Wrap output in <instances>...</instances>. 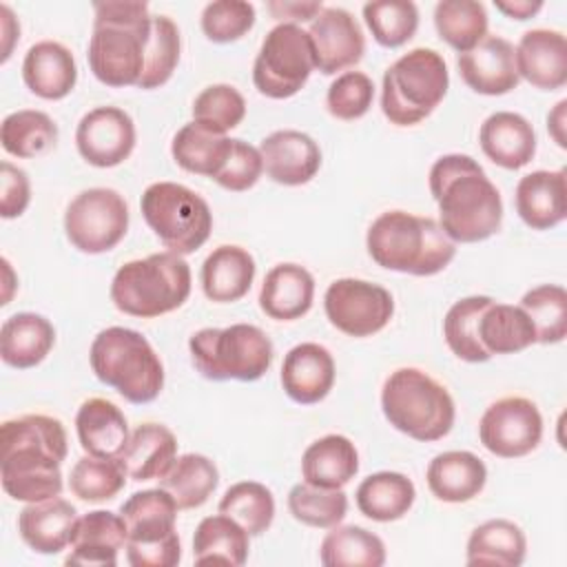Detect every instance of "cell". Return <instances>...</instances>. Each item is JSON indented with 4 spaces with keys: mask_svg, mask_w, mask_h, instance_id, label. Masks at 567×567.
Returning a JSON list of instances; mask_svg holds the SVG:
<instances>
[{
    "mask_svg": "<svg viewBox=\"0 0 567 567\" xmlns=\"http://www.w3.org/2000/svg\"><path fill=\"white\" fill-rule=\"evenodd\" d=\"M66 430L49 414H22L0 425V481L7 496L35 503L62 494Z\"/></svg>",
    "mask_w": 567,
    "mask_h": 567,
    "instance_id": "6da1fadb",
    "label": "cell"
},
{
    "mask_svg": "<svg viewBox=\"0 0 567 567\" xmlns=\"http://www.w3.org/2000/svg\"><path fill=\"white\" fill-rule=\"evenodd\" d=\"M427 184L439 206V224L454 244L485 241L501 230V193L472 155H441L430 168Z\"/></svg>",
    "mask_w": 567,
    "mask_h": 567,
    "instance_id": "7a4b0ae2",
    "label": "cell"
},
{
    "mask_svg": "<svg viewBox=\"0 0 567 567\" xmlns=\"http://www.w3.org/2000/svg\"><path fill=\"white\" fill-rule=\"evenodd\" d=\"M151 20L146 2L109 0L93 4L86 60L97 82L113 89L137 86L146 64Z\"/></svg>",
    "mask_w": 567,
    "mask_h": 567,
    "instance_id": "3957f363",
    "label": "cell"
},
{
    "mask_svg": "<svg viewBox=\"0 0 567 567\" xmlns=\"http://www.w3.org/2000/svg\"><path fill=\"white\" fill-rule=\"evenodd\" d=\"M365 248L377 266L414 277L439 275L456 255L436 219L408 210L381 213L368 228Z\"/></svg>",
    "mask_w": 567,
    "mask_h": 567,
    "instance_id": "277c9868",
    "label": "cell"
},
{
    "mask_svg": "<svg viewBox=\"0 0 567 567\" xmlns=\"http://www.w3.org/2000/svg\"><path fill=\"white\" fill-rule=\"evenodd\" d=\"M89 363L97 381L128 403H151L164 390V363L151 341L133 328L100 330L91 341Z\"/></svg>",
    "mask_w": 567,
    "mask_h": 567,
    "instance_id": "5b68a950",
    "label": "cell"
},
{
    "mask_svg": "<svg viewBox=\"0 0 567 567\" xmlns=\"http://www.w3.org/2000/svg\"><path fill=\"white\" fill-rule=\"evenodd\" d=\"M193 288L190 266L171 250L131 259L117 268L111 281L113 306L131 317L155 319L184 306Z\"/></svg>",
    "mask_w": 567,
    "mask_h": 567,
    "instance_id": "8992f818",
    "label": "cell"
},
{
    "mask_svg": "<svg viewBox=\"0 0 567 567\" xmlns=\"http://www.w3.org/2000/svg\"><path fill=\"white\" fill-rule=\"evenodd\" d=\"M381 410L394 430L421 443L447 436L456 419L447 388L419 368H396L385 377Z\"/></svg>",
    "mask_w": 567,
    "mask_h": 567,
    "instance_id": "52a82bcc",
    "label": "cell"
},
{
    "mask_svg": "<svg viewBox=\"0 0 567 567\" xmlns=\"http://www.w3.org/2000/svg\"><path fill=\"white\" fill-rule=\"evenodd\" d=\"M447 89L450 71L443 55L434 49L416 47L385 69L381 111L394 126H414L432 115Z\"/></svg>",
    "mask_w": 567,
    "mask_h": 567,
    "instance_id": "ba28073f",
    "label": "cell"
},
{
    "mask_svg": "<svg viewBox=\"0 0 567 567\" xmlns=\"http://www.w3.org/2000/svg\"><path fill=\"white\" fill-rule=\"evenodd\" d=\"M195 370L210 381H257L272 363L270 337L252 323L202 328L188 339Z\"/></svg>",
    "mask_w": 567,
    "mask_h": 567,
    "instance_id": "9c48e42d",
    "label": "cell"
},
{
    "mask_svg": "<svg viewBox=\"0 0 567 567\" xmlns=\"http://www.w3.org/2000/svg\"><path fill=\"white\" fill-rule=\"evenodd\" d=\"M177 503L164 487L131 494L120 514L126 523V563L131 567H175L182 560Z\"/></svg>",
    "mask_w": 567,
    "mask_h": 567,
    "instance_id": "30bf717a",
    "label": "cell"
},
{
    "mask_svg": "<svg viewBox=\"0 0 567 567\" xmlns=\"http://www.w3.org/2000/svg\"><path fill=\"white\" fill-rule=\"evenodd\" d=\"M140 210L164 248L182 257L202 248L213 230L208 202L177 182L148 184Z\"/></svg>",
    "mask_w": 567,
    "mask_h": 567,
    "instance_id": "8fae6325",
    "label": "cell"
},
{
    "mask_svg": "<svg viewBox=\"0 0 567 567\" xmlns=\"http://www.w3.org/2000/svg\"><path fill=\"white\" fill-rule=\"evenodd\" d=\"M312 71L308 31L299 24H277L261 40L252 64V84L270 100H288L306 86Z\"/></svg>",
    "mask_w": 567,
    "mask_h": 567,
    "instance_id": "7c38bea8",
    "label": "cell"
},
{
    "mask_svg": "<svg viewBox=\"0 0 567 567\" xmlns=\"http://www.w3.org/2000/svg\"><path fill=\"white\" fill-rule=\"evenodd\" d=\"M128 230L126 199L106 186L80 190L64 210V233L84 255L113 250Z\"/></svg>",
    "mask_w": 567,
    "mask_h": 567,
    "instance_id": "4fadbf2b",
    "label": "cell"
},
{
    "mask_svg": "<svg viewBox=\"0 0 567 567\" xmlns=\"http://www.w3.org/2000/svg\"><path fill=\"white\" fill-rule=\"evenodd\" d=\"M323 310L339 332L363 339L381 332L390 323L394 299L390 290L379 284L341 277L326 288Z\"/></svg>",
    "mask_w": 567,
    "mask_h": 567,
    "instance_id": "5bb4252c",
    "label": "cell"
},
{
    "mask_svg": "<svg viewBox=\"0 0 567 567\" xmlns=\"http://www.w3.org/2000/svg\"><path fill=\"white\" fill-rule=\"evenodd\" d=\"M478 439L494 456H527L543 439L538 405L525 396H503L494 401L478 421Z\"/></svg>",
    "mask_w": 567,
    "mask_h": 567,
    "instance_id": "9a60e30c",
    "label": "cell"
},
{
    "mask_svg": "<svg viewBox=\"0 0 567 567\" xmlns=\"http://www.w3.org/2000/svg\"><path fill=\"white\" fill-rule=\"evenodd\" d=\"M135 122L117 106H95L82 115L75 128V146L84 162L95 168H113L135 148Z\"/></svg>",
    "mask_w": 567,
    "mask_h": 567,
    "instance_id": "2e32d148",
    "label": "cell"
},
{
    "mask_svg": "<svg viewBox=\"0 0 567 567\" xmlns=\"http://www.w3.org/2000/svg\"><path fill=\"white\" fill-rule=\"evenodd\" d=\"M315 69L323 75L354 66L365 53V38L357 18L341 7H323L308 29Z\"/></svg>",
    "mask_w": 567,
    "mask_h": 567,
    "instance_id": "e0dca14e",
    "label": "cell"
},
{
    "mask_svg": "<svg viewBox=\"0 0 567 567\" xmlns=\"http://www.w3.org/2000/svg\"><path fill=\"white\" fill-rule=\"evenodd\" d=\"M463 82L481 95H505L520 82L514 44L501 35H485L476 47L456 58Z\"/></svg>",
    "mask_w": 567,
    "mask_h": 567,
    "instance_id": "ac0fdd59",
    "label": "cell"
},
{
    "mask_svg": "<svg viewBox=\"0 0 567 567\" xmlns=\"http://www.w3.org/2000/svg\"><path fill=\"white\" fill-rule=\"evenodd\" d=\"M264 173L281 186L308 184L321 168L319 144L301 131L281 128L266 135L259 144Z\"/></svg>",
    "mask_w": 567,
    "mask_h": 567,
    "instance_id": "d6986e66",
    "label": "cell"
},
{
    "mask_svg": "<svg viewBox=\"0 0 567 567\" xmlns=\"http://www.w3.org/2000/svg\"><path fill=\"white\" fill-rule=\"evenodd\" d=\"M337 368L330 350L315 341L292 346L281 363V388L299 405L323 401L334 385Z\"/></svg>",
    "mask_w": 567,
    "mask_h": 567,
    "instance_id": "ffe728a7",
    "label": "cell"
},
{
    "mask_svg": "<svg viewBox=\"0 0 567 567\" xmlns=\"http://www.w3.org/2000/svg\"><path fill=\"white\" fill-rule=\"evenodd\" d=\"M518 78L540 91H556L567 84V40L556 29L525 31L514 47Z\"/></svg>",
    "mask_w": 567,
    "mask_h": 567,
    "instance_id": "44dd1931",
    "label": "cell"
},
{
    "mask_svg": "<svg viewBox=\"0 0 567 567\" xmlns=\"http://www.w3.org/2000/svg\"><path fill=\"white\" fill-rule=\"evenodd\" d=\"M126 545V523L122 514L93 509L78 518L66 565L115 567L117 554Z\"/></svg>",
    "mask_w": 567,
    "mask_h": 567,
    "instance_id": "7402d4cb",
    "label": "cell"
},
{
    "mask_svg": "<svg viewBox=\"0 0 567 567\" xmlns=\"http://www.w3.org/2000/svg\"><path fill=\"white\" fill-rule=\"evenodd\" d=\"M78 509L60 496L27 503L18 514V532L29 549L35 554H60L71 545Z\"/></svg>",
    "mask_w": 567,
    "mask_h": 567,
    "instance_id": "603a6c76",
    "label": "cell"
},
{
    "mask_svg": "<svg viewBox=\"0 0 567 567\" xmlns=\"http://www.w3.org/2000/svg\"><path fill=\"white\" fill-rule=\"evenodd\" d=\"M478 144L485 157L505 171H518L536 155L534 126L514 111L487 115L478 128Z\"/></svg>",
    "mask_w": 567,
    "mask_h": 567,
    "instance_id": "cb8c5ba5",
    "label": "cell"
},
{
    "mask_svg": "<svg viewBox=\"0 0 567 567\" xmlns=\"http://www.w3.org/2000/svg\"><path fill=\"white\" fill-rule=\"evenodd\" d=\"M516 213L532 230H549L567 217L565 168L532 171L523 175L514 193Z\"/></svg>",
    "mask_w": 567,
    "mask_h": 567,
    "instance_id": "d4e9b609",
    "label": "cell"
},
{
    "mask_svg": "<svg viewBox=\"0 0 567 567\" xmlns=\"http://www.w3.org/2000/svg\"><path fill=\"white\" fill-rule=\"evenodd\" d=\"M22 80L42 100L66 97L78 82V64L71 49L55 40L31 44L22 60Z\"/></svg>",
    "mask_w": 567,
    "mask_h": 567,
    "instance_id": "484cf974",
    "label": "cell"
},
{
    "mask_svg": "<svg viewBox=\"0 0 567 567\" xmlns=\"http://www.w3.org/2000/svg\"><path fill=\"white\" fill-rule=\"evenodd\" d=\"M315 301V277L299 264L272 266L259 290V308L275 321L301 319Z\"/></svg>",
    "mask_w": 567,
    "mask_h": 567,
    "instance_id": "4316f807",
    "label": "cell"
},
{
    "mask_svg": "<svg viewBox=\"0 0 567 567\" xmlns=\"http://www.w3.org/2000/svg\"><path fill=\"white\" fill-rule=\"evenodd\" d=\"M425 481L434 498L443 503H467L483 492L487 467L474 452L447 450L427 463Z\"/></svg>",
    "mask_w": 567,
    "mask_h": 567,
    "instance_id": "83f0119b",
    "label": "cell"
},
{
    "mask_svg": "<svg viewBox=\"0 0 567 567\" xmlns=\"http://www.w3.org/2000/svg\"><path fill=\"white\" fill-rule=\"evenodd\" d=\"M75 432L80 447L100 458H117L131 436L124 412L102 396H91L78 408Z\"/></svg>",
    "mask_w": 567,
    "mask_h": 567,
    "instance_id": "f1b7e54d",
    "label": "cell"
},
{
    "mask_svg": "<svg viewBox=\"0 0 567 567\" xmlns=\"http://www.w3.org/2000/svg\"><path fill=\"white\" fill-rule=\"evenodd\" d=\"M255 272V259L246 248L221 244L202 264V290L215 303H233L248 295Z\"/></svg>",
    "mask_w": 567,
    "mask_h": 567,
    "instance_id": "f546056e",
    "label": "cell"
},
{
    "mask_svg": "<svg viewBox=\"0 0 567 567\" xmlns=\"http://www.w3.org/2000/svg\"><path fill=\"white\" fill-rule=\"evenodd\" d=\"M177 458V439L162 423L137 425L117 461L131 481H159Z\"/></svg>",
    "mask_w": 567,
    "mask_h": 567,
    "instance_id": "4dcf8cb0",
    "label": "cell"
},
{
    "mask_svg": "<svg viewBox=\"0 0 567 567\" xmlns=\"http://www.w3.org/2000/svg\"><path fill=\"white\" fill-rule=\"evenodd\" d=\"M55 346L53 323L38 312H16L0 328V357L9 368L29 370Z\"/></svg>",
    "mask_w": 567,
    "mask_h": 567,
    "instance_id": "1f68e13d",
    "label": "cell"
},
{
    "mask_svg": "<svg viewBox=\"0 0 567 567\" xmlns=\"http://www.w3.org/2000/svg\"><path fill=\"white\" fill-rule=\"evenodd\" d=\"M359 472V452L343 434H326L312 441L301 454V476L306 483L341 489Z\"/></svg>",
    "mask_w": 567,
    "mask_h": 567,
    "instance_id": "d6a6232c",
    "label": "cell"
},
{
    "mask_svg": "<svg viewBox=\"0 0 567 567\" xmlns=\"http://www.w3.org/2000/svg\"><path fill=\"white\" fill-rule=\"evenodd\" d=\"M525 556V532L507 518H489L474 527L465 547V563L472 567H518Z\"/></svg>",
    "mask_w": 567,
    "mask_h": 567,
    "instance_id": "836d02e7",
    "label": "cell"
},
{
    "mask_svg": "<svg viewBox=\"0 0 567 567\" xmlns=\"http://www.w3.org/2000/svg\"><path fill=\"white\" fill-rule=\"evenodd\" d=\"M354 501L365 518L377 523H392L412 509L416 501V487L405 474L383 470L365 476L359 483Z\"/></svg>",
    "mask_w": 567,
    "mask_h": 567,
    "instance_id": "e575fe53",
    "label": "cell"
},
{
    "mask_svg": "<svg viewBox=\"0 0 567 567\" xmlns=\"http://www.w3.org/2000/svg\"><path fill=\"white\" fill-rule=\"evenodd\" d=\"M250 534L230 516L213 514L199 520L193 536V560L197 565L241 567L248 560Z\"/></svg>",
    "mask_w": 567,
    "mask_h": 567,
    "instance_id": "d590c367",
    "label": "cell"
},
{
    "mask_svg": "<svg viewBox=\"0 0 567 567\" xmlns=\"http://www.w3.org/2000/svg\"><path fill=\"white\" fill-rule=\"evenodd\" d=\"M478 341L489 357L516 354L536 343V330L520 306L492 299L478 317Z\"/></svg>",
    "mask_w": 567,
    "mask_h": 567,
    "instance_id": "8d00e7d4",
    "label": "cell"
},
{
    "mask_svg": "<svg viewBox=\"0 0 567 567\" xmlns=\"http://www.w3.org/2000/svg\"><path fill=\"white\" fill-rule=\"evenodd\" d=\"M230 144L233 137L213 133L195 122H188L175 133L171 142V155L175 164L186 173L213 179L221 171L230 153Z\"/></svg>",
    "mask_w": 567,
    "mask_h": 567,
    "instance_id": "74e56055",
    "label": "cell"
},
{
    "mask_svg": "<svg viewBox=\"0 0 567 567\" xmlns=\"http://www.w3.org/2000/svg\"><path fill=\"white\" fill-rule=\"evenodd\" d=\"M319 560L323 567H383L385 545L365 527L339 523L323 536Z\"/></svg>",
    "mask_w": 567,
    "mask_h": 567,
    "instance_id": "f35d334b",
    "label": "cell"
},
{
    "mask_svg": "<svg viewBox=\"0 0 567 567\" xmlns=\"http://www.w3.org/2000/svg\"><path fill=\"white\" fill-rule=\"evenodd\" d=\"M219 485L217 465L204 454H182L173 461L168 472L159 478L164 487L177 503L179 509L202 507Z\"/></svg>",
    "mask_w": 567,
    "mask_h": 567,
    "instance_id": "ab89813d",
    "label": "cell"
},
{
    "mask_svg": "<svg viewBox=\"0 0 567 567\" xmlns=\"http://www.w3.org/2000/svg\"><path fill=\"white\" fill-rule=\"evenodd\" d=\"M58 124L38 109L9 113L0 124V144L4 153L18 159H31L49 153L58 144Z\"/></svg>",
    "mask_w": 567,
    "mask_h": 567,
    "instance_id": "60d3db41",
    "label": "cell"
},
{
    "mask_svg": "<svg viewBox=\"0 0 567 567\" xmlns=\"http://www.w3.org/2000/svg\"><path fill=\"white\" fill-rule=\"evenodd\" d=\"M434 27L443 42L465 53L487 35V11L476 0H441L434 7Z\"/></svg>",
    "mask_w": 567,
    "mask_h": 567,
    "instance_id": "b9f144b4",
    "label": "cell"
},
{
    "mask_svg": "<svg viewBox=\"0 0 567 567\" xmlns=\"http://www.w3.org/2000/svg\"><path fill=\"white\" fill-rule=\"evenodd\" d=\"M492 301L487 295H470L450 306L443 319V337L454 357L467 363H483L492 357L478 341V317Z\"/></svg>",
    "mask_w": 567,
    "mask_h": 567,
    "instance_id": "7bdbcfd3",
    "label": "cell"
},
{
    "mask_svg": "<svg viewBox=\"0 0 567 567\" xmlns=\"http://www.w3.org/2000/svg\"><path fill=\"white\" fill-rule=\"evenodd\" d=\"M219 512L235 518L250 536H261L275 520V496L264 483L239 481L224 492Z\"/></svg>",
    "mask_w": 567,
    "mask_h": 567,
    "instance_id": "ee69618b",
    "label": "cell"
},
{
    "mask_svg": "<svg viewBox=\"0 0 567 567\" xmlns=\"http://www.w3.org/2000/svg\"><path fill=\"white\" fill-rule=\"evenodd\" d=\"M288 512L295 520L317 529H330L339 525L348 514V496L343 489L317 487L310 483H297L288 492Z\"/></svg>",
    "mask_w": 567,
    "mask_h": 567,
    "instance_id": "f6af8a7d",
    "label": "cell"
},
{
    "mask_svg": "<svg viewBox=\"0 0 567 567\" xmlns=\"http://www.w3.org/2000/svg\"><path fill=\"white\" fill-rule=\"evenodd\" d=\"M126 472L117 458L82 456L69 474V489L84 503H104L115 498L126 483Z\"/></svg>",
    "mask_w": 567,
    "mask_h": 567,
    "instance_id": "bcb514c9",
    "label": "cell"
},
{
    "mask_svg": "<svg viewBox=\"0 0 567 567\" xmlns=\"http://www.w3.org/2000/svg\"><path fill=\"white\" fill-rule=\"evenodd\" d=\"M179 53H182V38H179L177 24L168 16H153L151 38L146 49V64L137 82V89L151 91V89L164 86L173 78L179 64Z\"/></svg>",
    "mask_w": 567,
    "mask_h": 567,
    "instance_id": "7dc6e473",
    "label": "cell"
},
{
    "mask_svg": "<svg viewBox=\"0 0 567 567\" xmlns=\"http://www.w3.org/2000/svg\"><path fill=\"white\" fill-rule=\"evenodd\" d=\"M534 323L536 343H560L567 337V290L558 284H540L527 290L518 303Z\"/></svg>",
    "mask_w": 567,
    "mask_h": 567,
    "instance_id": "c3c4849f",
    "label": "cell"
},
{
    "mask_svg": "<svg viewBox=\"0 0 567 567\" xmlns=\"http://www.w3.org/2000/svg\"><path fill=\"white\" fill-rule=\"evenodd\" d=\"M363 20L381 47L396 49L414 38L419 29V7L410 0L365 2Z\"/></svg>",
    "mask_w": 567,
    "mask_h": 567,
    "instance_id": "681fc988",
    "label": "cell"
},
{
    "mask_svg": "<svg viewBox=\"0 0 567 567\" xmlns=\"http://www.w3.org/2000/svg\"><path fill=\"white\" fill-rule=\"evenodd\" d=\"M193 122L226 135L228 131L237 128L246 117V100L233 84H210L197 93L190 109Z\"/></svg>",
    "mask_w": 567,
    "mask_h": 567,
    "instance_id": "f907efd6",
    "label": "cell"
},
{
    "mask_svg": "<svg viewBox=\"0 0 567 567\" xmlns=\"http://www.w3.org/2000/svg\"><path fill=\"white\" fill-rule=\"evenodd\" d=\"M374 102V82L363 71L339 73L326 93L328 113L343 122H354L363 117Z\"/></svg>",
    "mask_w": 567,
    "mask_h": 567,
    "instance_id": "816d5d0a",
    "label": "cell"
},
{
    "mask_svg": "<svg viewBox=\"0 0 567 567\" xmlns=\"http://www.w3.org/2000/svg\"><path fill=\"white\" fill-rule=\"evenodd\" d=\"M255 7L246 0H215L202 11L199 24L210 42L228 44L244 38L255 27Z\"/></svg>",
    "mask_w": 567,
    "mask_h": 567,
    "instance_id": "f5cc1de1",
    "label": "cell"
},
{
    "mask_svg": "<svg viewBox=\"0 0 567 567\" xmlns=\"http://www.w3.org/2000/svg\"><path fill=\"white\" fill-rule=\"evenodd\" d=\"M261 173H264V159L259 148L235 137L221 171L213 179L230 193H244L259 182Z\"/></svg>",
    "mask_w": 567,
    "mask_h": 567,
    "instance_id": "db71d44e",
    "label": "cell"
},
{
    "mask_svg": "<svg viewBox=\"0 0 567 567\" xmlns=\"http://www.w3.org/2000/svg\"><path fill=\"white\" fill-rule=\"evenodd\" d=\"M31 202V182L29 175L11 162L0 164V217L16 219L20 217Z\"/></svg>",
    "mask_w": 567,
    "mask_h": 567,
    "instance_id": "11a10c76",
    "label": "cell"
},
{
    "mask_svg": "<svg viewBox=\"0 0 567 567\" xmlns=\"http://www.w3.org/2000/svg\"><path fill=\"white\" fill-rule=\"evenodd\" d=\"M266 9L270 11V16L275 20H279V24H299V22H308L315 20L323 4L315 2V0H270L266 4Z\"/></svg>",
    "mask_w": 567,
    "mask_h": 567,
    "instance_id": "9f6ffc18",
    "label": "cell"
},
{
    "mask_svg": "<svg viewBox=\"0 0 567 567\" xmlns=\"http://www.w3.org/2000/svg\"><path fill=\"white\" fill-rule=\"evenodd\" d=\"M0 40H2V55H0V62L4 64L11 53H13V47L16 42L20 40V22L18 18L13 16L11 7L9 4H0Z\"/></svg>",
    "mask_w": 567,
    "mask_h": 567,
    "instance_id": "6f0895ef",
    "label": "cell"
},
{
    "mask_svg": "<svg viewBox=\"0 0 567 567\" xmlns=\"http://www.w3.org/2000/svg\"><path fill=\"white\" fill-rule=\"evenodd\" d=\"M494 7L512 20H529L543 9V2L540 0H494Z\"/></svg>",
    "mask_w": 567,
    "mask_h": 567,
    "instance_id": "680465c9",
    "label": "cell"
},
{
    "mask_svg": "<svg viewBox=\"0 0 567 567\" xmlns=\"http://www.w3.org/2000/svg\"><path fill=\"white\" fill-rule=\"evenodd\" d=\"M567 100H560L549 113H547V131L554 137V142L560 148H567V137H565V122H567Z\"/></svg>",
    "mask_w": 567,
    "mask_h": 567,
    "instance_id": "91938a15",
    "label": "cell"
},
{
    "mask_svg": "<svg viewBox=\"0 0 567 567\" xmlns=\"http://www.w3.org/2000/svg\"><path fill=\"white\" fill-rule=\"evenodd\" d=\"M0 264H2V277H4V290H2V301H0V303L7 306V303L11 301V295H13V290H16L18 279L13 277V268H11V264H9L7 257H2Z\"/></svg>",
    "mask_w": 567,
    "mask_h": 567,
    "instance_id": "94428289",
    "label": "cell"
}]
</instances>
